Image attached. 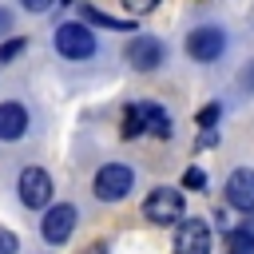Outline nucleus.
<instances>
[{
	"label": "nucleus",
	"mask_w": 254,
	"mask_h": 254,
	"mask_svg": "<svg viewBox=\"0 0 254 254\" xmlns=\"http://www.w3.org/2000/svg\"><path fill=\"white\" fill-rule=\"evenodd\" d=\"M131 187H135V171L123 167V163H103L95 171V183H91L99 202H119V198L131 194Z\"/></svg>",
	"instance_id": "1"
},
{
	"label": "nucleus",
	"mask_w": 254,
	"mask_h": 254,
	"mask_svg": "<svg viewBox=\"0 0 254 254\" xmlns=\"http://www.w3.org/2000/svg\"><path fill=\"white\" fill-rule=\"evenodd\" d=\"M56 52L64 60H87V56H95V32L83 20H67L56 28Z\"/></svg>",
	"instance_id": "2"
},
{
	"label": "nucleus",
	"mask_w": 254,
	"mask_h": 254,
	"mask_svg": "<svg viewBox=\"0 0 254 254\" xmlns=\"http://www.w3.org/2000/svg\"><path fill=\"white\" fill-rule=\"evenodd\" d=\"M143 218L155 222V226H175L183 222V194L175 187H155L147 198H143Z\"/></svg>",
	"instance_id": "3"
},
{
	"label": "nucleus",
	"mask_w": 254,
	"mask_h": 254,
	"mask_svg": "<svg viewBox=\"0 0 254 254\" xmlns=\"http://www.w3.org/2000/svg\"><path fill=\"white\" fill-rule=\"evenodd\" d=\"M222 52H226V32H222L218 24H202V28L187 32V56H190V60L214 64Z\"/></svg>",
	"instance_id": "4"
},
{
	"label": "nucleus",
	"mask_w": 254,
	"mask_h": 254,
	"mask_svg": "<svg viewBox=\"0 0 254 254\" xmlns=\"http://www.w3.org/2000/svg\"><path fill=\"white\" fill-rule=\"evenodd\" d=\"M123 56H127V64H131L135 71H155V67L167 60V48H163V40H155V36L139 32V36H131V40H127Z\"/></svg>",
	"instance_id": "5"
},
{
	"label": "nucleus",
	"mask_w": 254,
	"mask_h": 254,
	"mask_svg": "<svg viewBox=\"0 0 254 254\" xmlns=\"http://www.w3.org/2000/svg\"><path fill=\"white\" fill-rule=\"evenodd\" d=\"M20 202L24 206H32V210H40V206H48L52 202V175L44 171V167H24L20 171Z\"/></svg>",
	"instance_id": "6"
},
{
	"label": "nucleus",
	"mask_w": 254,
	"mask_h": 254,
	"mask_svg": "<svg viewBox=\"0 0 254 254\" xmlns=\"http://www.w3.org/2000/svg\"><path fill=\"white\" fill-rule=\"evenodd\" d=\"M75 206L71 202H56V206H48V214H44V222H40V234H44V242H52V246H60V242H67L71 238V230H75Z\"/></svg>",
	"instance_id": "7"
},
{
	"label": "nucleus",
	"mask_w": 254,
	"mask_h": 254,
	"mask_svg": "<svg viewBox=\"0 0 254 254\" xmlns=\"http://www.w3.org/2000/svg\"><path fill=\"white\" fill-rule=\"evenodd\" d=\"M175 254H210V226L202 218H183L175 226Z\"/></svg>",
	"instance_id": "8"
},
{
	"label": "nucleus",
	"mask_w": 254,
	"mask_h": 254,
	"mask_svg": "<svg viewBox=\"0 0 254 254\" xmlns=\"http://www.w3.org/2000/svg\"><path fill=\"white\" fill-rule=\"evenodd\" d=\"M222 190H226V206H234L242 214H254V171L250 167L230 171V179H226Z\"/></svg>",
	"instance_id": "9"
},
{
	"label": "nucleus",
	"mask_w": 254,
	"mask_h": 254,
	"mask_svg": "<svg viewBox=\"0 0 254 254\" xmlns=\"http://www.w3.org/2000/svg\"><path fill=\"white\" fill-rule=\"evenodd\" d=\"M24 131H28V107L16 99L0 103V139L12 143V139H24Z\"/></svg>",
	"instance_id": "10"
},
{
	"label": "nucleus",
	"mask_w": 254,
	"mask_h": 254,
	"mask_svg": "<svg viewBox=\"0 0 254 254\" xmlns=\"http://www.w3.org/2000/svg\"><path fill=\"white\" fill-rule=\"evenodd\" d=\"M139 111H143V131H151L155 139H171V115L159 103H139Z\"/></svg>",
	"instance_id": "11"
},
{
	"label": "nucleus",
	"mask_w": 254,
	"mask_h": 254,
	"mask_svg": "<svg viewBox=\"0 0 254 254\" xmlns=\"http://www.w3.org/2000/svg\"><path fill=\"white\" fill-rule=\"evenodd\" d=\"M79 16H83L87 24H99V28H111V32H135L127 20H115V16H107V12L91 8V4H79Z\"/></svg>",
	"instance_id": "12"
},
{
	"label": "nucleus",
	"mask_w": 254,
	"mask_h": 254,
	"mask_svg": "<svg viewBox=\"0 0 254 254\" xmlns=\"http://www.w3.org/2000/svg\"><path fill=\"white\" fill-rule=\"evenodd\" d=\"M222 242H226V254H254V234H250L246 226L226 230V234H222Z\"/></svg>",
	"instance_id": "13"
},
{
	"label": "nucleus",
	"mask_w": 254,
	"mask_h": 254,
	"mask_svg": "<svg viewBox=\"0 0 254 254\" xmlns=\"http://www.w3.org/2000/svg\"><path fill=\"white\" fill-rule=\"evenodd\" d=\"M123 139H135V135H143V111H139V103H127L123 107Z\"/></svg>",
	"instance_id": "14"
},
{
	"label": "nucleus",
	"mask_w": 254,
	"mask_h": 254,
	"mask_svg": "<svg viewBox=\"0 0 254 254\" xmlns=\"http://www.w3.org/2000/svg\"><path fill=\"white\" fill-rule=\"evenodd\" d=\"M218 115H222V107H218V103H206V107L198 111V127H202V131H210V127L218 123Z\"/></svg>",
	"instance_id": "15"
},
{
	"label": "nucleus",
	"mask_w": 254,
	"mask_h": 254,
	"mask_svg": "<svg viewBox=\"0 0 254 254\" xmlns=\"http://www.w3.org/2000/svg\"><path fill=\"white\" fill-rule=\"evenodd\" d=\"M183 187H187V190H202V187H206V175H202L198 167H187V171H183Z\"/></svg>",
	"instance_id": "16"
},
{
	"label": "nucleus",
	"mask_w": 254,
	"mask_h": 254,
	"mask_svg": "<svg viewBox=\"0 0 254 254\" xmlns=\"http://www.w3.org/2000/svg\"><path fill=\"white\" fill-rule=\"evenodd\" d=\"M119 4H123L131 16H147V12H155V8H159V0H119Z\"/></svg>",
	"instance_id": "17"
},
{
	"label": "nucleus",
	"mask_w": 254,
	"mask_h": 254,
	"mask_svg": "<svg viewBox=\"0 0 254 254\" xmlns=\"http://www.w3.org/2000/svg\"><path fill=\"white\" fill-rule=\"evenodd\" d=\"M24 52V36H16V40H4L0 44V60H16Z\"/></svg>",
	"instance_id": "18"
},
{
	"label": "nucleus",
	"mask_w": 254,
	"mask_h": 254,
	"mask_svg": "<svg viewBox=\"0 0 254 254\" xmlns=\"http://www.w3.org/2000/svg\"><path fill=\"white\" fill-rule=\"evenodd\" d=\"M20 250V238L12 230H0V254H16Z\"/></svg>",
	"instance_id": "19"
},
{
	"label": "nucleus",
	"mask_w": 254,
	"mask_h": 254,
	"mask_svg": "<svg viewBox=\"0 0 254 254\" xmlns=\"http://www.w3.org/2000/svg\"><path fill=\"white\" fill-rule=\"evenodd\" d=\"M52 4H56V0H20V8H24V12H48Z\"/></svg>",
	"instance_id": "20"
},
{
	"label": "nucleus",
	"mask_w": 254,
	"mask_h": 254,
	"mask_svg": "<svg viewBox=\"0 0 254 254\" xmlns=\"http://www.w3.org/2000/svg\"><path fill=\"white\" fill-rule=\"evenodd\" d=\"M242 87H254V64H250V67L242 71Z\"/></svg>",
	"instance_id": "21"
},
{
	"label": "nucleus",
	"mask_w": 254,
	"mask_h": 254,
	"mask_svg": "<svg viewBox=\"0 0 254 254\" xmlns=\"http://www.w3.org/2000/svg\"><path fill=\"white\" fill-rule=\"evenodd\" d=\"M8 28H12V16H8L4 8H0V32H8Z\"/></svg>",
	"instance_id": "22"
},
{
	"label": "nucleus",
	"mask_w": 254,
	"mask_h": 254,
	"mask_svg": "<svg viewBox=\"0 0 254 254\" xmlns=\"http://www.w3.org/2000/svg\"><path fill=\"white\" fill-rule=\"evenodd\" d=\"M87 254H107V246H103V242H95V246H91Z\"/></svg>",
	"instance_id": "23"
},
{
	"label": "nucleus",
	"mask_w": 254,
	"mask_h": 254,
	"mask_svg": "<svg viewBox=\"0 0 254 254\" xmlns=\"http://www.w3.org/2000/svg\"><path fill=\"white\" fill-rule=\"evenodd\" d=\"M246 230H250V234H254V214H250V222H246Z\"/></svg>",
	"instance_id": "24"
}]
</instances>
